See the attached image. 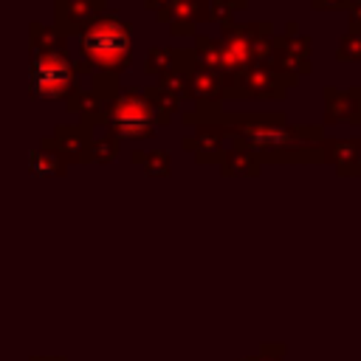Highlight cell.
Here are the masks:
<instances>
[{"label":"cell","instance_id":"6da1fadb","mask_svg":"<svg viewBox=\"0 0 361 361\" xmlns=\"http://www.w3.org/2000/svg\"><path fill=\"white\" fill-rule=\"evenodd\" d=\"M226 135L243 141L265 164H322V124H288L282 110H223Z\"/></svg>","mask_w":361,"mask_h":361},{"label":"cell","instance_id":"7a4b0ae2","mask_svg":"<svg viewBox=\"0 0 361 361\" xmlns=\"http://www.w3.org/2000/svg\"><path fill=\"white\" fill-rule=\"evenodd\" d=\"M82 54L104 73H121L133 62V28L116 14L96 17L82 34Z\"/></svg>","mask_w":361,"mask_h":361},{"label":"cell","instance_id":"3957f363","mask_svg":"<svg viewBox=\"0 0 361 361\" xmlns=\"http://www.w3.org/2000/svg\"><path fill=\"white\" fill-rule=\"evenodd\" d=\"M274 37H276V28L271 20L220 25V37H217V42H220V76L237 73L245 65L268 62Z\"/></svg>","mask_w":361,"mask_h":361},{"label":"cell","instance_id":"277c9868","mask_svg":"<svg viewBox=\"0 0 361 361\" xmlns=\"http://www.w3.org/2000/svg\"><path fill=\"white\" fill-rule=\"evenodd\" d=\"M296 85H299V79L279 73L276 68H271V62H257V65L240 68L237 73L223 76V96L226 99H271V102H279Z\"/></svg>","mask_w":361,"mask_h":361},{"label":"cell","instance_id":"5b68a950","mask_svg":"<svg viewBox=\"0 0 361 361\" xmlns=\"http://www.w3.org/2000/svg\"><path fill=\"white\" fill-rule=\"evenodd\" d=\"M220 116H223V107H195L180 116L183 124L192 127V133L180 138V147L192 152L200 166L220 164L226 152V130Z\"/></svg>","mask_w":361,"mask_h":361},{"label":"cell","instance_id":"8992f818","mask_svg":"<svg viewBox=\"0 0 361 361\" xmlns=\"http://www.w3.org/2000/svg\"><path fill=\"white\" fill-rule=\"evenodd\" d=\"M158 124H166V121L158 116V110L152 107V102H149L144 87L124 90L116 99V104H113V110L107 116V127L118 138H135V141L138 138H149V135H155Z\"/></svg>","mask_w":361,"mask_h":361},{"label":"cell","instance_id":"52a82bcc","mask_svg":"<svg viewBox=\"0 0 361 361\" xmlns=\"http://www.w3.org/2000/svg\"><path fill=\"white\" fill-rule=\"evenodd\" d=\"M313 39L307 34H299V23L296 20H288L285 23V31L274 37V45H271V68H276L279 73L285 76H293V79H302L313 71Z\"/></svg>","mask_w":361,"mask_h":361},{"label":"cell","instance_id":"ba28073f","mask_svg":"<svg viewBox=\"0 0 361 361\" xmlns=\"http://www.w3.org/2000/svg\"><path fill=\"white\" fill-rule=\"evenodd\" d=\"M73 85V68L62 51H45L31 62V87L42 99H59Z\"/></svg>","mask_w":361,"mask_h":361},{"label":"cell","instance_id":"9c48e42d","mask_svg":"<svg viewBox=\"0 0 361 361\" xmlns=\"http://www.w3.org/2000/svg\"><path fill=\"white\" fill-rule=\"evenodd\" d=\"M322 99H324V116H322V127L327 124H353L361 127V85L353 87H333L324 85L322 87Z\"/></svg>","mask_w":361,"mask_h":361},{"label":"cell","instance_id":"30bf717a","mask_svg":"<svg viewBox=\"0 0 361 361\" xmlns=\"http://www.w3.org/2000/svg\"><path fill=\"white\" fill-rule=\"evenodd\" d=\"M322 164L333 166L338 178H361V138H322Z\"/></svg>","mask_w":361,"mask_h":361},{"label":"cell","instance_id":"8fae6325","mask_svg":"<svg viewBox=\"0 0 361 361\" xmlns=\"http://www.w3.org/2000/svg\"><path fill=\"white\" fill-rule=\"evenodd\" d=\"M186 90H189V102H195V107H220V102H226L223 76L200 68L197 62L186 73Z\"/></svg>","mask_w":361,"mask_h":361},{"label":"cell","instance_id":"7c38bea8","mask_svg":"<svg viewBox=\"0 0 361 361\" xmlns=\"http://www.w3.org/2000/svg\"><path fill=\"white\" fill-rule=\"evenodd\" d=\"M200 23H209V0H169L172 37H195Z\"/></svg>","mask_w":361,"mask_h":361},{"label":"cell","instance_id":"4fadbf2b","mask_svg":"<svg viewBox=\"0 0 361 361\" xmlns=\"http://www.w3.org/2000/svg\"><path fill=\"white\" fill-rule=\"evenodd\" d=\"M217 166L223 178H257L262 172V161L237 138H231V147H226Z\"/></svg>","mask_w":361,"mask_h":361},{"label":"cell","instance_id":"5bb4252c","mask_svg":"<svg viewBox=\"0 0 361 361\" xmlns=\"http://www.w3.org/2000/svg\"><path fill=\"white\" fill-rule=\"evenodd\" d=\"M195 59L192 48H149L147 54V62H144V71L149 76H166L172 71H180L183 65H189Z\"/></svg>","mask_w":361,"mask_h":361},{"label":"cell","instance_id":"9a60e30c","mask_svg":"<svg viewBox=\"0 0 361 361\" xmlns=\"http://www.w3.org/2000/svg\"><path fill=\"white\" fill-rule=\"evenodd\" d=\"M192 54H195V62H197L200 68L220 73V42H217V37H209V34H195Z\"/></svg>","mask_w":361,"mask_h":361},{"label":"cell","instance_id":"2e32d148","mask_svg":"<svg viewBox=\"0 0 361 361\" xmlns=\"http://www.w3.org/2000/svg\"><path fill=\"white\" fill-rule=\"evenodd\" d=\"M133 161H138V164L144 166V172H147V175H152V178H166V175H169V166H172V161H169V152H166V149L133 152Z\"/></svg>","mask_w":361,"mask_h":361},{"label":"cell","instance_id":"e0dca14e","mask_svg":"<svg viewBox=\"0 0 361 361\" xmlns=\"http://www.w3.org/2000/svg\"><path fill=\"white\" fill-rule=\"evenodd\" d=\"M336 59H338V62H361V34L347 31V34L338 39Z\"/></svg>","mask_w":361,"mask_h":361},{"label":"cell","instance_id":"ac0fdd59","mask_svg":"<svg viewBox=\"0 0 361 361\" xmlns=\"http://www.w3.org/2000/svg\"><path fill=\"white\" fill-rule=\"evenodd\" d=\"M209 23H217V25L234 23V8H228L220 0H209Z\"/></svg>","mask_w":361,"mask_h":361},{"label":"cell","instance_id":"d6986e66","mask_svg":"<svg viewBox=\"0 0 361 361\" xmlns=\"http://www.w3.org/2000/svg\"><path fill=\"white\" fill-rule=\"evenodd\" d=\"M285 353H288V347L282 341H262L257 361H285Z\"/></svg>","mask_w":361,"mask_h":361},{"label":"cell","instance_id":"ffe728a7","mask_svg":"<svg viewBox=\"0 0 361 361\" xmlns=\"http://www.w3.org/2000/svg\"><path fill=\"white\" fill-rule=\"evenodd\" d=\"M344 11H347V25H350V31L361 34V0H350Z\"/></svg>","mask_w":361,"mask_h":361},{"label":"cell","instance_id":"44dd1931","mask_svg":"<svg viewBox=\"0 0 361 361\" xmlns=\"http://www.w3.org/2000/svg\"><path fill=\"white\" fill-rule=\"evenodd\" d=\"M350 0H310V8L313 11H338V8H347Z\"/></svg>","mask_w":361,"mask_h":361},{"label":"cell","instance_id":"7402d4cb","mask_svg":"<svg viewBox=\"0 0 361 361\" xmlns=\"http://www.w3.org/2000/svg\"><path fill=\"white\" fill-rule=\"evenodd\" d=\"M220 3H226V6L234 8V11H243V8L248 6V0H220Z\"/></svg>","mask_w":361,"mask_h":361}]
</instances>
